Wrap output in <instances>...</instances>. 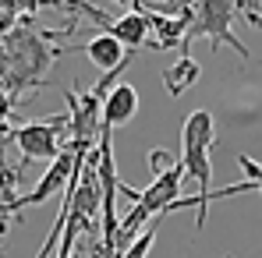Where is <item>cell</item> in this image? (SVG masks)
Here are the masks:
<instances>
[{
	"label": "cell",
	"instance_id": "1",
	"mask_svg": "<svg viewBox=\"0 0 262 258\" xmlns=\"http://www.w3.org/2000/svg\"><path fill=\"white\" fill-rule=\"evenodd\" d=\"M213 145H216V117L209 110H195L188 113L184 128H181V170L184 177H191L199 184V195L195 198H177L174 209L181 205H195L199 216H195V226L202 230L206 226V209L213 198H227V195H237V191H255L259 180H248V184H234V187H223V191H213Z\"/></svg>",
	"mask_w": 262,
	"mask_h": 258
},
{
	"label": "cell",
	"instance_id": "2",
	"mask_svg": "<svg viewBox=\"0 0 262 258\" xmlns=\"http://www.w3.org/2000/svg\"><path fill=\"white\" fill-rule=\"evenodd\" d=\"M149 167H152L149 187L135 191V195H131V202H135L131 213L124 216V219H117V255L138 237V230H142L145 223H152L156 216L174 213L177 198H181V184H184L181 163H174L163 149H152V152H149Z\"/></svg>",
	"mask_w": 262,
	"mask_h": 258
},
{
	"label": "cell",
	"instance_id": "3",
	"mask_svg": "<svg viewBox=\"0 0 262 258\" xmlns=\"http://www.w3.org/2000/svg\"><path fill=\"white\" fill-rule=\"evenodd\" d=\"M248 14L252 25H259V11H255V0L245 4V0H184V32H181V53H188V46L195 39H209V46H234L245 60L252 57L248 46L234 36V21L237 14Z\"/></svg>",
	"mask_w": 262,
	"mask_h": 258
},
{
	"label": "cell",
	"instance_id": "4",
	"mask_svg": "<svg viewBox=\"0 0 262 258\" xmlns=\"http://www.w3.org/2000/svg\"><path fill=\"white\" fill-rule=\"evenodd\" d=\"M46 39V36H43ZM39 36H29V32H18L11 39L0 43V71L11 78V82H36L50 67V60L60 53V50H46Z\"/></svg>",
	"mask_w": 262,
	"mask_h": 258
},
{
	"label": "cell",
	"instance_id": "5",
	"mask_svg": "<svg viewBox=\"0 0 262 258\" xmlns=\"http://www.w3.org/2000/svg\"><path fill=\"white\" fill-rule=\"evenodd\" d=\"M64 134H68V113H53L50 121H39V124H21L14 131V145L21 152V167L39 159V163H50L60 156L64 149Z\"/></svg>",
	"mask_w": 262,
	"mask_h": 258
},
{
	"label": "cell",
	"instance_id": "6",
	"mask_svg": "<svg viewBox=\"0 0 262 258\" xmlns=\"http://www.w3.org/2000/svg\"><path fill=\"white\" fill-rule=\"evenodd\" d=\"M138 88L128 85V82H114L110 92H103V99H99V128H121V124H128L131 117L138 113Z\"/></svg>",
	"mask_w": 262,
	"mask_h": 258
},
{
	"label": "cell",
	"instance_id": "7",
	"mask_svg": "<svg viewBox=\"0 0 262 258\" xmlns=\"http://www.w3.org/2000/svg\"><path fill=\"white\" fill-rule=\"evenodd\" d=\"M68 50H82L103 75L106 71H117V67H128L131 57H135V53H128L124 46L117 43L114 36H106V32H96L92 39H85V43H78V46H68Z\"/></svg>",
	"mask_w": 262,
	"mask_h": 258
},
{
	"label": "cell",
	"instance_id": "8",
	"mask_svg": "<svg viewBox=\"0 0 262 258\" xmlns=\"http://www.w3.org/2000/svg\"><path fill=\"white\" fill-rule=\"evenodd\" d=\"M199 75H202L199 60H195L191 53H181L174 64H167V67H163V88L177 99L181 92H188V88L199 82Z\"/></svg>",
	"mask_w": 262,
	"mask_h": 258
},
{
	"label": "cell",
	"instance_id": "9",
	"mask_svg": "<svg viewBox=\"0 0 262 258\" xmlns=\"http://www.w3.org/2000/svg\"><path fill=\"white\" fill-rule=\"evenodd\" d=\"M160 219H163V216H156L152 223H145L142 233H138V237H135L117 258H145V255H149V248H152V241H156V223H160Z\"/></svg>",
	"mask_w": 262,
	"mask_h": 258
},
{
	"label": "cell",
	"instance_id": "10",
	"mask_svg": "<svg viewBox=\"0 0 262 258\" xmlns=\"http://www.w3.org/2000/svg\"><path fill=\"white\" fill-rule=\"evenodd\" d=\"M237 163L248 170V180H259V163H255V159H248V156H237Z\"/></svg>",
	"mask_w": 262,
	"mask_h": 258
},
{
	"label": "cell",
	"instance_id": "11",
	"mask_svg": "<svg viewBox=\"0 0 262 258\" xmlns=\"http://www.w3.org/2000/svg\"><path fill=\"white\" fill-rule=\"evenodd\" d=\"M0 219H4V216H0Z\"/></svg>",
	"mask_w": 262,
	"mask_h": 258
}]
</instances>
